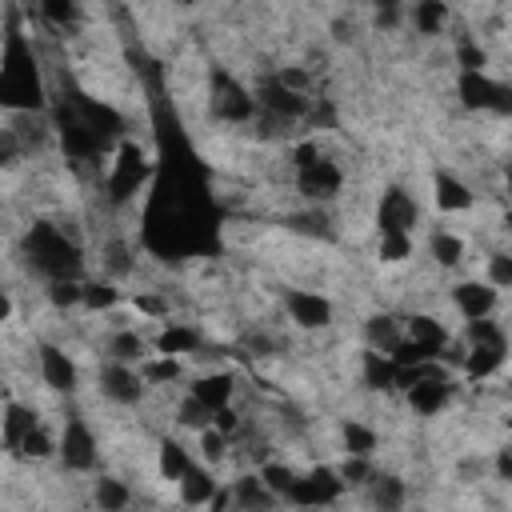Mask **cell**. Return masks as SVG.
I'll return each mask as SVG.
<instances>
[{"instance_id":"cell-17","label":"cell","mask_w":512,"mask_h":512,"mask_svg":"<svg viewBox=\"0 0 512 512\" xmlns=\"http://www.w3.org/2000/svg\"><path fill=\"white\" fill-rule=\"evenodd\" d=\"M368 504L372 512H400L408 504V488L400 476H372L368 484Z\"/></svg>"},{"instance_id":"cell-23","label":"cell","mask_w":512,"mask_h":512,"mask_svg":"<svg viewBox=\"0 0 512 512\" xmlns=\"http://www.w3.org/2000/svg\"><path fill=\"white\" fill-rule=\"evenodd\" d=\"M448 16H452L448 4H416V8H412V24H416V32H424V36L444 32Z\"/></svg>"},{"instance_id":"cell-22","label":"cell","mask_w":512,"mask_h":512,"mask_svg":"<svg viewBox=\"0 0 512 512\" xmlns=\"http://www.w3.org/2000/svg\"><path fill=\"white\" fill-rule=\"evenodd\" d=\"M340 436H344V456H372L376 452V432L364 428L360 420H344Z\"/></svg>"},{"instance_id":"cell-29","label":"cell","mask_w":512,"mask_h":512,"mask_svg":"<svg viewBox=\"0 0 512 512\" xmlns=\"http://www.w3.org/2000/svg\"><path fill=\"white\" fill-rule=\"evenodd\" d=\"M504 228H508V240H512V212L504 216Z\"/></svg>"},{"instance_id":"cell-2","label":"cell","mask_w":512,"mask_h":512,"mask_svg":"<svg viewBox=\"0 0 512 512\" xmlns=\"http://www.w3.org/2000/svg\"><path fill=\"white\" fill-rule=\"evenodd\" d=\"M344 492H348V488H344L336 464H316V468H308V472L296 476V484H292V492H288V504H296V508H328V504H336Z\"/></svg>"},{"instance_id":"cell-9","label":"cell","mask_w":512,"mask_h":512,"mask_svg":"<svg viewBox=\"0 0 512 512\" xmlns=\"http://www.w3.org/2000/svg\"><path fill=\"white\" fill-rule=\"evenodd\" d=\"M36 364H40V380L48 384V388H56V392H72L76 388V360L60 348V344H36Z\"/></svg>"},{"instance_id":"cell-4","label":"cell","mask_w":512,"mask_h":512,"mask_svg":"<svg viewBox=\"0 0 512 512\" xmlns=\"http://www.w3.org/2000/svg\"><path fill=\"white\" fill-rule=\"evenodd\" d=\"M416 224H420V204L404 188H388L380 196V204H376V228H380V236H388V232L412 236Z\"/></svg>"},{"instance_id":"cell-13","label":"cell","mask_w":512,"mask_h":512,"mask_svg":"<svg viewBox=\"0 0 512 512\" xmlns=\"http://www.w3.org/2000/svg\"><path fill=\"white\" fill-rule=\"evenodd\" d=\"M432 188H436V208L448 212V216H456V212H472V208H476V192H472L460 176H452V172H436Z\"/></svg>"},{"instance_id":"cell-18","label":"cell","mask_w":512,"mask_h":512,"mask_svg":"<svg viewBox=\"0 0 512 512\" xmlns=\"http://www.w3.org/2000/svg\"><path fill=\"white\" fill-rule=\"evenodd\" d=\"M360 380L368 388H396V364H392V356H384L376 348H364L360 352Z\"/></svg>"},{"instance_id":"cell-3","label":"cell","mask_w":512,"mask_h":512,"mask_svg":"<svg viewBox=\"0 0 512 512\" xmlns=\"http://www.w3.org/2000/svg\"><path fill=\"white\" fill-rule=\"evenodd\" d=\"M340 188H344V168H340L332 156H324V160L308 164L304 172H296V192H300L304 200H312V204L336 200Z\"/></svg>"},{"instance_id":"cell-26","label":"cell","mask_w":512,"mask_h":512,"mask_svg":"<svg viewBox=\"0 0 512 512\" xmlns=\"http://www.w3.org/2000/svg\"><path fill=\"white\" fill-rule=\"evenodd\" d=\"M456 64H460V72H484L488 68V52L476 44V40H460L456 44Z\"/></svg>"},{"instance_id":"cell-19","label":"cell","mask_w":512,"mask_h":512,"mask_svg":"<svg viewBox=\"0 0 512 512\" xmlns=\"http://www.w3.org/2000/svg\"><path fill=\"white\" fill-rule=\"evenodd\" d=\"M92 500H96V512H128L132 492H128V484L116 480V476H96Z\"/></svg>"},{"instance_id":"cell-10","label":"cell","mask_w":512,"mask_h":512,"mask_svg":"<svg viewBox=\"0 0 512 512\" xmlns=\"http://www.w3.org/2000/svg\"><path fill=\"white\" fill-rule=\"evenodd\" d=\"M232 392H236V384H232V372H224V368L200 372V376H192V384H188V396H196L212 416H216L220 408H232Z\"/></svg>"},{"instance_id":"cell-7","label":"cell","mask_w":512,"mask_h":512,"mask_svg":"<svg viewBox=\"0 0 512 512\" xmlns=\"http://www.w3.org/2000/svg\"><path fill=\"white\" fill-rule=\"evenodd\" d=\"M448 300H452V308H456V316H460L464 324H476V320H488V316H492V308H496V288H492L488 280H460V284L448 292Z\"/></svg>"},{"instance_id":"cell-27","label":"cell","mask_w":512,"mask_h":512,"mask_svg":"<svg viewBox=\"0 0 512 512\" xmlns=\"http://www.w3.org/2000/svg\"><path fill=\"white\" fill-rule=\"evenodd\" d=\"M496 472H500V480H512V448L496 452Z\"/></svg>"},{"instance_id":"cell-15","label":"cell","mask_w":512,"mask_h":512,"mask_svg":"<svg viewBox=\"0 0 512 512\" xmlns=\"http://www.w3.org/2000/svg\"><path fill=\"white\" fill-rule=\"evenodd\" d=\"M196 344H200V332L196 328H188V324H164L156 336H152V352H160V356H188V352H196Z\"/></svg>"},{"instance_id":"cell-25","label":"cell","mask_w":512,"mask_h":512,"mask_svg":"<svg viewBox=\"0 0 512 512\" xmlns=\"http://www.w3.org/2000/svg\"><path fill=\"white\" fill-rule=\"evenodd\" d=\"M484 280L500 292V288H512V252H492L488 264H484Z\"/></svg>"},{"instance_id":"cell-1","label":"cell","mask_w":512,"mask_h":512,"mask_svg":"<svg viewBox=\"0 0 512 512\" xmlns=\"http://www.w3.org/2000/svg\"><path fill=\"white\" fill-rule=\"evenodd\" d=\"M24 252H28V264H32L48 284H56V280H76L80 268H84V260H80V240L68 236V232H64L60 224H52V220H36V224L28 228Z\"/></svg>"},{"instance_id":"cell-6","label":"cell","mask_w":512,"mask_h":512,"mask_svg":"<svg viewBox=\"0 0 512 512\" xmlns=\"http://www.w3.org/2000/svg\"><path fill=\"white\" fill-rule=\"evenodd\" d=\"M60 460L68 472H92L96 468V436L80 416H72L60 432Z\"/></svg>"},{"instance_id":"cell-24","label":"cell","mask_w":512,"mask_h":512,"mask_svg":"<svg viewBox=\"0 0 512 512\" xmlns=\"http://www.w3.org/2000/svg\"><path fill=\"white\" fill-rule=\"evenodd\" d=\"M376 252H380L384 264H404V260L412 256V236H404V232H388V236H380Z\"/></svg>"},{"instance_id":"cell-20","label":"cell","mask_w":512,"mask_h":512,"mask_svg":"<svg viewBox=\"0 0 512 512\" xmlns=\"http://www.w3.org/2000/svg\"><path fill=\"white\" fill-rule=\"evenodd\" d=\"M428 252H432V260L440 268H456L464 260V240L456 232H448V228H436L432 240H428Z\"/></svg>"},{"instance_id":"cell-11","label":"cell","mask_w":512,"mask_h":512,"mask_svg":"<svg viewBox=\"0 0 512 512\" xmlns=\"http://www.w3.org/2000/svg\"><path fill=\"white\" fill-rule=\"evenodd\" d=\"M220 492V480H216V472L208 468V464H192L188 472H184V480L176 484V496H180V504L184 508H208V500Z\"/></svg>"},{"instance_id":"cell-8","label":"cell","mask_w":512,"mask_h":512,"mask_svg":"<svg viewBox=\"0 0 512 512\" xmlns=\"http://www.w3.org/2000/svg\"><path fill=\"white\" fill-rule=\"evenodd\" d=\"M284 308H288L292 324L304 328V332L328 328V320H332V300L320 296V292H308V288H288L284 292Z\"/></svg>"},{"instance_id":"cell-21","label":"cell","mask_w":512,"mask_h":512,"mask_svg":"<svg viewBox=\"0 0 512 512\" xmlns=\"http://www.w3.org/2000/svg\"><path fill=\"white\" fill-rule=\"evenodd\" d=\"M124 300V292L116 288V280H88L84 284V308H92V312H108V308H116Z\"/></svg>"},{"instance_id":"cell-16","label":"cell","mask_w":512,"mask_h":512,"mask_svg":"<svg viewBox=\"0 0 512 512\" xmlns=\"http://www.w3.org/2000/svg\"><path fill=\"white\" fill-rule=\"evenodd\" d=\"M36 424H40V420H36V412H32V408L16 404L12 396L4 400V448H8V452H20L24 436H28Z\"/></svg>"},{"instance_id":"cell-28","label":"cell","mask_w":512,"mask_h":512,"mask_svg":"<svg viewBox=\"0 0 512 512\" xmlns=\"http://www.w3.org/2000/svg\"><path fill=\"white\" fill-rule=\"evenodd\" d=\"M504 184H508V196H512V164H508V172H504Z\"/></svg>"},{"instance_id":"cell-5","label":"cell","mask_w":512,"mask_h":512,"mask_svg":"<svg viewBox=\"0 0 512 512\" xmlns=\"http://www.w3.org/2000/svg\"><path fill=\"white\" fill-rule=\"evenodd\" d=\"M144 388H148V384H144V376H140L136 364H116V360H108V364L100 368V396L112 400V404H120V408L140 404Z\"/></svg>"},{"instance_id":"cell-14","label":"cell","mask_w":512,"mask_h":512,"mask_svg":"<svg viewBox=\"0 0 512 512\" xmlns=\"http://www.w3.org/2000/svg\"><path fill=\"white\" fill-rule=\"evenodd\" d=\"M156 460H160V480L168 484H180L184 472L196 464V448H184L176 436H164L160 448H156Z\"/></svg>"},{"instance_id":"cell-12","label":"cell","mask_w":512,"mask_h":512,"mask_svg":"<svg viewBox=\"0 0 512 512\" xmlns=\"http://www.w3.org/2000/svg\"><path fill=\"white\" fill-rule=\"evenodd\" d=\"M456 92H460L464 108L496 112V100H500V80H492V76H484V72H460Z\"/></svg>"}]
</instances>
